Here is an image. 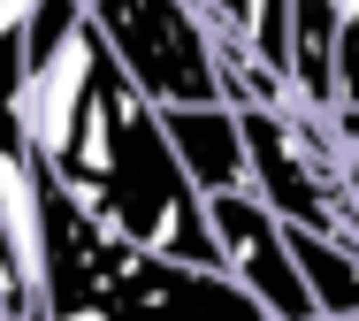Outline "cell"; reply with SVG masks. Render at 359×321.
<instances>
[{
    "instance_id": "7a4b0ae2",
    "label": "cell",
    "mask_w": 359,
    "mask_h": 321,
    "mask_svg": "<svg viewBox=\"0 0 359 321\" xmlns=\"http://www.w3.org/2000/svg\"><path fill=\"white\" fill-rule=\"evenodd\" d=\"M207 230L222 245V275L260 306L268 321H321L298 260H290V230L260 207L252 184H229V191H207Z\"/></svg>"
},
{
    "instance_id": "5b68a950",
    "label": "cell",
    "mask_w": 359,
    "mask_h": 321,
    "mask_svg": "<svg viewBox=\"0 0 359 321\" xmlns=\"http://www.w3.org/2000/svg\"><path fill=\"white\" fill-rule=\"evenodd\" d=\"M352 321H359V314H352Z\"/></svg>"
},
{
    "instance_id": "277c9868",
    "label": "cell",
    "mask_w": 359,
    "mask_h": 321,
    "mask_svg": "<svg viewBox=\"0 0 359 321\" xmlns=\"http://www.w3.org/2000/svg\"><path fill=\"white\" fill-rule=\"evenodd\" d=\"M283 230H290V260H298V275H306L321 321H352L359 314V245L329 238V230H313V222H283Z\"/></svg>"
},
{
    "instance_id": "3957f363",
    "label": "cell",
    "mask_w": 359,
    "mask_h": 321,
    "mask_svg": "<svg viewBox=\"0 0 359 321\" xmlns=\"http://www.w3.org/2000/svg\"><path fill=\"white\" fill-rule=\"evenodd\" d=\"M161 138H168V153H176V168L191 176L199 199H207V191H229V184H245V123H237L229 100L161 107Z\"/></svg>"
},
{
    "instance_id": "6da1fadb",
    "label": "cell",
    "mask_w": 359,
    "mask_h": 321,
    "mask_svg": "<svg viewBox=\"0 0 359 321\" xmlns=\"http://www.w3.org/2000/svg\"><path fill=\"white\" fill-rule=\"evenodd\" d=\"M100 46L153 107H199L215 92V31L191 0H84Z\"/></svg>"
}]
</instances>
